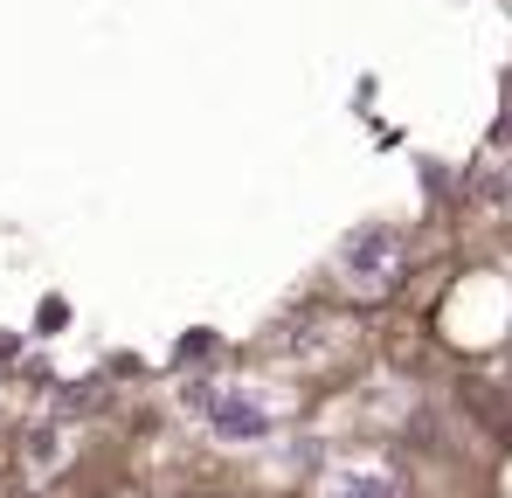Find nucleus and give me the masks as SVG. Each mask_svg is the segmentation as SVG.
Wrapping results in <instances>:
<instances>
[{
	"label": "nucleus",
	"mask_w": 512,
	"mask_h": 498,
	"mask_svg": "<svg viewBox=\"0 0 512 498\" xmlns=\"http://www.w3.org/2000/svg\"><path fill=\"white\" fill-rule=\"evenodd\" d=\"M395 270H402V236L395 229H353L340 249V277L353 284V291H388L395 284Z\"/></svg>",
	"instance_id": "nucleus-2"
},
{
	"label": "nucleus",
	"mask_w": 512,
	"mask_h": 498,
	"mask_svg": "<svg viewBox=\"0 0 512 498\" xmlns=\"http://www.w3.org/2000/svg\"><path fill=\"white\" fill-rule=\"evenodd\" d=\"M180 402L208 422V436H215V443H263V436L277 429V402H270L263 388H243V381H222V388L187 381V388H180Z\"/></svg>",
	"instance_id": "nucleus-1"
},
{
	"label": "nucleus",
	"mask_w": 512,
	"mask_h": 498,
	"mask_svg": "<svg viewBox=\"0 0 512 498\" xmlns=\"http://www.w3.org/2000/svg\"><path fill=\"white\" fill-rule=\"evenodd\" d=\"M402 471H388V464H353V471H333L326 478V498H402Z\"/></svg>",
	"instance_id": "nucleus-3"
}]
</instances>
